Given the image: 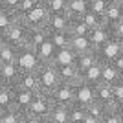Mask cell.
Instances as JSON below:
<instances>
[{
	"label": "cell",
	"mask_w": 123,
	"mask_h": 123,
	"mask_svg": "<svg viewBox=\"0 0 123 123\" xmlns=\"http://www.w3.org/2000/svg\"><path fill=\"white\" fill-rule=\"evenodd\" d=\"M18 2H20V0H2V4H4V7L7 11H15L17 6H18Z\"/></svg>",
	"instance_id": "b9f144b4"
},
{
	"label": "cell",
	"mask_w": 123,
	"mask_h": 123,
	"mask_svg": "<svg viewBox=\"0 0 123 123\" xmlns=\"http://www.w3.org/2000/svg\"><path fill=\"white\" fill-rule=\"evenodd\" d=\"M57 74H59V79L61 83H68V85H75V83L81 81V74L77 72L75 64H68V66H55Z\"/></svg>",
	"instance_id": "e0dca14e"
},
{
	"label": "cell",
	"mask_w": 123,
	"mask_h": 123,
	"mask_svg": "<svg viewBox=\"0 0 123 123\" xmlns=\"http://www.w3.org/2000/svg\"><path fill=\"white\" fill-rule=\"evenodd\" d=\"M121 79V75L118 74V70L110 64V62H103V68H101V83L103 85H108L112 86Z\"/></svg>",
	"instance_id": "cb8c5ba5"
},
{
	"label": "cell",
	"mask_w": 123,
	"mask_h": 123,
	"mask_svg": "<svg viewBox=\"0 0 123 123\" xmlns=\"http://www.w3.org/2000/svg\"><path fill=\"white\" fill-rule=\"evenodd\" d=\"M37 94L39 92H31V90H24V88H13V108L26 114V110L30 108L31 101Z\"/></svg>",
	"instance_id": "30bf717a"
},
{
	"label": "cell",
	"mask_w": 123,
	"mask_h": 123,
	"mask_svg": "<svg viewBox=\"0 0 123 123\" xmlns=\"http://www.w3.org/2000/svg\"><path fill=\"white\" fill-rule=\"evenodd\" d=\"M6 7H4V4H2V0H0V11H4Z\"/></svg>",
	"instance_id": "c3c4849f"
},
{
	"label": "cell",
	"mask_w": 123,
	"mask_h": 123,
	"mask_svg": "<svg viewBox=\"0 0 123 123\" xmlns=\"http://www.w3.org/2000/svg\"><path fill=\"white\" fill-rule=\"evenodd\" d=\"M94 51H96L99 62H112L116 57L123 55V41L112 37L108 42H105L101 48H98V50H94Z\"/></svg>",
	"instance_id": "8992f818"
},
{
	"label": "cell",
	"mask_w": 123,
	"mask_h": 123,
	"mask_svg": "<svg viewBox=\"0 0 123 123\" xmlns=\"http://www.w3.org/2000/svg\"><path fill=\"white\" fill-rule=\"evenodd\" d=\"M86 118V110L79 105H70L68 107V123H83Z\"/></svg>",
	"instance_id": "f546056e"
},
{
	"label": "cell",
	"mask_w": 123,
	"mask_h": 123,
	"mask_svg": "<svg viewBox=\"0 0 123 123\" xmlns=\"http://www.w3.org/2000/svg\"><path fill=\"white\" fill-rule=\"evenodd\" d=\"M83 123H101V119H96V118H92V116H86Z\"/></svg>",
	"instance_id": "ee69618b"
},
{
	"label": "cell",
	"mask_w": 123,
	"mask_h": 123,
	"mask_svg": "<svg viewBox=\"0 0 123 123\" xmlns=\"http://www.w3.org/2000/svg\"><path fill=\"white\" fill-rule=\"evenodd\" d=\"M66 4L68 0H46L44 6L48 7L50 15H59V13H66Z\"/></svg>",
	"instance_id": "d6a6232c"
},
{
	"label": "cell",
	"mask_w": 123,
	"mask_h": 123,
	"mask_svg": "<svg viewBox=\"0 0 123 123\" xmlns=\"http://www.w3.org/2000/svg\"><path fill=\"white\" fill-rule=\"evenodd\" d=\"M98 62V55H96V51H90V53H83V55H77L75 59V68L77 72L83 74L85 70H88L90 66H94Z\"/></svg>",
	"instance_id": "d4e9b609"
},
{
	"label": "cell",
	"mask_w": 123,
	"mask_h": 123,
	"mask_svg": "<svg viewBox=\"0 0 123 123\" xmlns=\"http://www.w3.org/2000/svg\"><path fill=\"white\" fill-rule=\"evenodd\" d=\"M70 50L75 55H83V53L94 51V48L88 41V37H70Z\"/></svg>",
	"instance_id": "ffe728a7"
},
{
	"label": "cell",
	"mask_w": 123,
	"mask_h": 123,
	"mask_svg": "<svg viewBox=\"0 0 123 123\" xmlns=\"http://www.w3.org/2000/svg\"><path fill=\"white\" fill-rule=\"evenodd\" d=\"M22 118H24V114L18 112L17 108H7L4 112V118H2V123H22Z\"/></svg>",
	"instance_id": "d590c367"
},
{
	"label": "cell",
	"mask_w": 123,
	"mask_h": 123,
	"mask_svg": "<svg viewBox=\"0 0 123 123\" xmlns=\"http://www.w3.org/2000/svg\"><path fill=\"white\" fill-rule=\"evenodd\" d=\"M51 107H53V101L48 94H37L33 101H31L30 108L26 110V116H33V118H39V119H44L50 116L51 112Z\"/></svg>",
	"instance_id": "5b68a950"
},
{
	"label": "cell",
	"mask_w": 123,
	"mask_h": 123,
	"mask_svg": "<svg viewBox=\"0 0 123 123\" xmlns=\"http://www.w3.org/2000/svg\"><path fill=\"white\" fill-rule=\"evenodd\" d=\"M37 81H39V92L41 94H48L50 96L55 86L61 83L59 79V74H57V68L53 64H41L37 68Z\"/></svg>",
	"instance_id": "6da1fadb"
},
{
	"label": "cell",
	"mask_w": 123,
	"mask_h": 123,
	"mask_svg": "<svg viewBox=\"0 0 123 123\" xmlns=\"http://www.w3.org/2000/svg\"><path fill=\"white\" fill-rule=\"evenodd\" d=\"M110 39H112V31H110V28H108L107 24L101 26V28H96V30H90V33H88V41H90L94 50L101 48L103 44L108 42Z\"/></svg>",
	"instance_id": "7c38bea8"
},
{
	"label": "cell",
	"mask_w": 123,
	"mask_h": 123,
	"mask_svg": "<svg viewBox=\"0 0 123 123\" xmlns=\"http://www.w3.org/2000/svg\"><path fill=\"white\" fill-rule=\"evenodd\" d=\"M121 18H123V4L112 0L110 6H108V9H107V13H105V17H103V20H105V24H107L108 28H112V26L118 24Z\"/></svg>",
	"instance_id": "4fadbf2b"
},
{
	"label": "cell",
	"mask_w": 123,
	"mask_h": 123,
	"mask_svg": "<svg viewBox=\"0 0 123 123\" xmlns=\"http://www.w3.org/2000/svg\"><path fill=\"white\" fill-rule=\"evenodd\" d=\"M88 2H90V11L92 13H96L99 17H105V13H107L112 0H88Z\"/></svg>",
	"instance_id": "836d02e7"
},
{
	"label": "cell",
	"mask_w": 123,
	"mask_h": 123,
	"mask_svg": "<svg viewBox=\"0 0 123 123\" xmlns=\"http://www.w3.org/2000/svg\"><path fill=\"white\" fill-rule=\"evenodd\" d=\"M17 66L20 68V72H37V68L41 66V61L37 57L35 50H31L28 46L17 48Z\"/></svg>",
	"instance_id": "277c9868"
},
{
	"label": "cell",
	"mask_w": 123,
	"mask_h": 123,
	"mask_svg": "<svg viewBox=\"0 0 123 123\" xmlns=\"http://www.w3.org/2000/svg\"><path fill=\"white\" fill-rule=\"evenodd\" d=\"M28 33H30V28H28L20 18H17V20L4 31V35L0 37V39L4 42H7V44H11V46L20 48V46H26Z\"/></svg>",
	"instance_id": "7a4b0ae2"
},
{
	"label": "cell",
	"mask_w": 123,
	"mask_h": 123,
	"mask_svg": "<svg viewBox=\"0 0 123 123\" xmlns=\"http://www.w3.org/2000/svg\"><path fill=\"white\" fill-rule=\"evenodd\" d=\"M75 59H77V55L70 48L55 50V55H53L51 64H53V66H68V64H75Z\"/></svg>",
	"instance_id": "d6986e66"
},
{
	"label": "cell",
	"mask_w": 123,
	"mask_h": 123,
	"mask_svg": "<svg viewBox=\"0 0 123 123\" xmlns=\"http://www.w3.org/2000/svg\"><path fill=\"white\" fill-rule=\"evenodd\" d=\"M0 64H2V62H0Z\"/></svg>",
	"instance_id": "816d5d0a"
},
{
	"label": "cell",
	"mask_w": 123,
	"mask_h": 123,
	"mask_svg": "<svg viewBox=\"0 0 123 123\" xmlns=\"http://www.w3.org/2000/svg\"><path fill=\"white\" fill-rule=\"evenodd\" d=\"M37 4H41V2H39V0H20V2H18V6H17V9H15V15L20 18V17L26 15L30 9H33Z\"/></svg>",
	"instance_id": "8d00e7d4"
},
{
	"label": "cell",
	"mask_w": 123,
	"mask_h": 123,
	"mask_svg": "<svg viewBox=\"0 0 123 123\" xmlns=\"http://www.w3.org/2000/svg\"><path fill=\"white\" fill-rule=\"evenodd\" d=\"M48 39L55 50L70 48V33L68 31H48Z\"/></svg>",
	"instance_id": "603a6c76"
},
{
	"label": "cell",
	"mask_w": 123,
	"mask_h": 123,
	"mask_svg": "<svg viewBox=\"0 0 123 123\" xmlns=\"http://www.w3.org/2000/svg\"><path fill=\"white\" fill-rule=\"evenodd\" d=\"M101 68H103V62L98 61L94 66H90L88 70H85L81 74V81L86 83V85H92V86L99 85L101 83Z\"/></svg>",
	"instance_id": "ac0fdd59"
},
{
	"label": "cell",
	"mask_w": 123,
	"mask_h": 123,
	"mask_svg": "<svg viewBox=\"0 0 123 123\" xmlns=\"http://www.w3.org/2000/svg\"><path fill=\"white\" fill-rule=\"evenodd\" d=\"M17 18H18V17L15 15V11H7V9L0 11V37L4 35V31L7 30Z\"/></svg>",
	"instance_id": "1f68e13d"
},
{
	"label": "cell",
	"mask_w": 123,
	"mask_h": 123,
	"mask_svg": "<svg viewBox=\"0 0 123 123\" xmlns=\"http://www.w3.org/2000/svg\"><path fill=\"white\" fill-rule=\"evenodd\" d=\"M17 59V48L0 41V62H15Z\"/></svg>",
	"instance_id": "4316f807"
},
{
	"label": "cell",
	"mask_w": 123,
	"mask_h": 123,
	"mask_svg": "<svg viewBox=\"0 0 123 123\" xmlns=\"http://www.w3.org/2000/svg\"><path fill=\"white\" fill-rule=\"evenodd\" d=\"M48 39V31L46 28H39V30H30L28 33V39H26V46L31 48V50H37L42 42Z\"/></svg>",
	"instance_id": "7402d4cb"
},
{
	"label": "cell",
	"mask_w": 123,
	"mask_h": 123,
	"mask_svg": "<svg viewBox=\"0 0 123 123\" xmlns=\"http://www.w3.org/2000/svg\"><path fill=\"white\" fill-rule=\"evenodd\" d=\"M101 123H123L121 118H119V114L116 110H107V114L103 116Z\"/></svg>",
	"instance_id": "f35d334b"
},
{
	"label": "cell",
	"mask_w": 123,
	"mask_h": 123,
	"mask_svg": "<svg viewBox=\"0 0 123 123\" xmlns=\"http://www.w3.org/2000/svg\"><path fill=\"white\" fill-rule=\"evenodd\" d=\"M20 74L22 72H20V68L17 66V62H2L0 64V85L15 86V83Z\"/></svg>",
	"instance_id": "8fae6325"
},
{
	"label": "cell",
	"mask_w": 123,
	"mask_h": 123,
	"mask_svg": "<svg viewBox=\"0 0 123 123\" xmlns=\"http://www.w3.org/2000/svg\"><path fill=\"white\" fill-rule=\"evenodd\" d=\"M0 41H2V39H0Z\"/></svg>",
	"instance_id": "f5cc1de1"
},
{
	"label": "cell",
	"mask_w": 123,
	"mask_h": 123,
	"mask_svg": "<svg viewBox=\"0 0 123 123\" xmlns=\"http://www.w3.org/2000/svg\"><path fill=\"white\" fill-rule=\"evenodd\" d=\"M85 110H86V116H92V118H96V119H103V116L107 114V108L103 107V105H99L98 101L90 103Z\"/></svg>",
	"instance_id": "e575fe53"
},
{
	"label": "cell",
	"mask_w": 123,
	"mask_h": 123,
	"mask_svg": "<svg viewBox=\"0 0 123 123\" xmlns=\"http://www.w3.org/2000/svg\"><path fill=\"white\" fill-rule=\"evenodd\" d=\"M70 17L66 13H59V15H50L46 24V31H68L70 26Z\"/></svg>",
	"instance_id": "2e32d148"
},
{
	"label": "cell",
	"mask_w": 123,
	"mask_h": 123,
	"mask_svg": "<svg viewBox=\"0 0 123 123\" xmlns=\"http://www.w3.org/2000/svg\"><path fill=\"white\" fill-rule=\"evenodd\" d=\"M53 105H64V107H70L74 105V85H68V83H59L55 86V90L50 94Z\"/></svg>",
	"instance_id": "ba28073f"
},
{
	"label": "cell",
	"mask_w": 123,
	"mask_h": 123,
	"mask_svg": "<svg viewBox=\"0 0 123 123\" xmlns=\"http://www.w3.org/2000/svg\"><path fill=\"white\" fill-rule=\"evenodd\" d=\"M116 112L119 114V118H121V121H123V105H118V107H116Z\"/></svg>",
	"instance_id": "f6af8a7d"
},
{
	"label": "cell",
	"mask_w": 123,
	"mask_h": 123,
	"mask_svg": "<svg viewBox=\"0 0 123 123\" xmlns=\"http://www.w3.org/2000/svg\"><path fill=\"white\" fill-rule=\"evenodd\" d=\"M110 64H112V66L116 68V70H118V74H119V75L123 77V55L116 57V59H114V61L110 62Z\"/></svg>",
	"instance_id": "60d3db41"
},
{
	"label": "cell",
	"mask_w": 123,
	"mask_h": 123,
	"mask_svg": "<svg viewBox=\"0 0 123 123\" xmlns=\"http://www.w3.org/2000/svg\"><path fill=\"white\" fill-rule=\"evenodd\" d=\"M116 2H121V4H123V0H116Z\"/></svg>",
	"instance_id": "f907efd6"
},
{
	"label": "cell",
	"mask_w": 123,
	"mask_h": 123,
	"mask_svg": "<svg viewBox=\"0 0 123 123\" xmlns=\"http://www.w3.org/2000/svg\"><path fill=\"white\" fill-rule=\"evenodd\" d=\"M13 107V86L0 85V108L7 110Z\"/></svg>",
	"instance_id": "83f0119b"
},
{
	"label": "cell",
	"mask_w": 123,
	"mask_h": 123,
	"mask_svg": "<svg viewBox=\"0 0 123 123\" xmlns=\"http://www.w3.org/2000/svg\"><path fill=\"white\" fill-rule=\"evenodd\" d=\"M4 112H6V110H2V108H0V123H2V118H4Z\"/></svg>",
	"instance_id": "7dc6e473"
},
{
	"label": "cell",
	"mask_w": 123,
	"mask_h": 123,
	"mask_svg": "<svg viewBox=\"0 0 123 123\" xmlns=\"http://www.w3.org/2000/svg\"><path fill=\"white\" fill-rule=\"evenodd\" d=\"M94 94H96V101L99 105L107 108V110H116V101H114V94H112V86H108V85H96L94 86Z\"/></svg>",
	"instance_id": "9c48e42d"
},
{
	"label": "cell",
	"mask_w": 123,
	"mask_h": 123,
	"mask_svg": "<svg viewBox=\"0 0 123 123\" xmlns=\"http://www.w3.org/2000/svg\"><path fill=\"white\" fill-rule=\"evenodd\" d=\"M13 88H24V90H31V92H39V81H37L35 72H22L17 79Z\"/></svg>",
	"instance_id": "9a60e30c"
},
{
	"label": "cell",
	"mask_w": 123,
	"mask_h": 123,
	"mask_svg": "<svg viewBox=\"0 0 123 123\" xmlns=\"http://www.w3.org/2000/svg\"><path fill=\"white\" fill-rule=\"evenodd\" d=\"M68 33H70V37H88L90 30L81 18H72L70 26H68Z\"/></svg>",
	"instance_id": "484cf974"
},
{
	"label": "cell",
	"mask_w": 123,
	"mask_h": 123,
	"mask_svg": "<svg viewBox=\"0 0 123 123\" xmlns=\"http://www.w3.org/2000/svg\"><path fill=\"white\" fill-rule=\"evenodd\" d=\"M35 53H37V57H39L41 64H51L53 55H55V48H53V44L50 42V39H46V41L35 50Z\"/></svg>",
	"instance_id": "44dd1931"
},
{
	"label": "cell",
	"mask_w": 123,
	"mask_h": 123,
	"mask_svg": "<svg viewBox=\"0 0 123 123\" xmlns=\"http://www.w3.org/2000/svg\"><path fill=\"white\" fill-rule=\"evenodd\" d=\"M39 2H42V4H44V2H46V0H39Z\"/></svg>",
	"instance_id": "681fc988"
},
{
	"label": "cell",
	"mask_w": 123,
	"mask_h": 123,
	"mask_svg": "<svg viewBox=\"0 0 123 123\" xmlns=\"http://www.w3.org/2000/svg\"><path fill=\"white\" fill-rule=\"evenodd\" d=\"M110 31H112V37H114V39L123 41V18L118 22V24H114L112 28H110Z\"/></svg>",
	"instance_id": "ab89813d"
},
{
	"label": "cell",
	"mask_w": 123,
	"mask_h": 123,
	"mask_svg": "<svg viewBox=\"0 0 123 123\" xmlns=\"http://www.w3.org/2000/svg\"><path fill=\"white\" fill-rule=\"evenodd\" d=\"M42 123H55V121H51L50 118H44V119H42Z\"/></svg>",
	"instance_id": "bcb514c9"
},
{
	"label": "cell",
	"mask_w": 123,
	"mask_h": 123,
	"mask_svg": "<svg viewBox=\"0 0 123 123\" xmlns=\"http://www.w3.org/2000/svg\"><path fill=\"white\" fill-rule=\"evenodd\" d=\"M112 94H114L116 105H123V77L116 83V85H112Z\"/></svg>",
	"instance_id": "74e56055"
},
{
	"label": "cell",
	"mask_w": 123,
	"mask_h": 123,
	"mask_svg": "<svg viewBox=\"0 0 123 123\" xmlns=\"http://www.w3.org/2000/svg\"><path fill=\"white\" fill-rule=\"evenodd\" d=\"M86 11H90V2L88 0H68L66 15L70 18H81Z\"/></svg>",
	"instance_id": "5bb4252c"
},
{
	"label": "cell",
	"mask_w": 123,
	"mask_h": 123,
	"mask_svg": "<svg viewBox=\"0 0 123 123\" xmlns=\"http://www.w3.org/2000/svg\"><path fill=\"white\" fill-rule=\"evenodd\" d=\"M94 101H96V94H94L92 85H86L83 81L74 85V105H79V107L86 108Z\"/></svg>",
	"instance_id": "52a82bcc"
},
{
	"label": "cell",
	"mask_w": 123,
	"mask_h": 123,
	"mask_svg": "<svg viewBox=\"0 0 123 123\" xmlns=\"http://www.w3.org/2000/svg\"><path fill=\"white\" fill-rule=\"evenodd\" d=\"M48 18H50V11L44 4H37L33 9H30L26 15L20 17V20L24 22L30 30H39V28H46Z\"/></svg>",
	"instance_id": "3957f363"
},
{
	"label": "cell",
	"mask_w": 123,
	"mask_h": 123,
	"mask_svg": "<svg viewBox=\"0 0 123 123\" xmlns=\"http://www.w3.org/2000/svg\"><path fill=\"white\" fill-rule=\"evenodd\" d=\"M48 118L55 123H68V107H64V105H53Z\"/></svg>",
	"instance_id": "f1b7e54d"
},
{
	"label": "cell",
	"mask_w": 123,
	"mask_h": 123,
	"mask_svg": "<svg viewBox=\"0 0 123 123\" xmlns=\"http://www.w3.org/2000/svg\"><path fill=\"white\" fill-rule=\"evenodd\" d=\"M81 20L88 26V30H96V28H101V26H105L103 17L96 15V13H92V11H86V13L81 17Z\"/></svg>",
	"instance_id": "4dcf8cb0"
},
{
	"label": "cell",
	"mask_w": 123,
	"mask_h": 123,
	"mask_svg": "<svg viewBox=\"0 0 123 123\" xmlns=\"http://www.w3.org/2000/svg\"><path fill=\"white\" fill-rule=\"evenodd\" d=\"M22 123H42V119L33 118V116H26V114H24V118H22Z\"/></svg>",
	"instance_id": "7bdbcfd3"
}]
</instances>
